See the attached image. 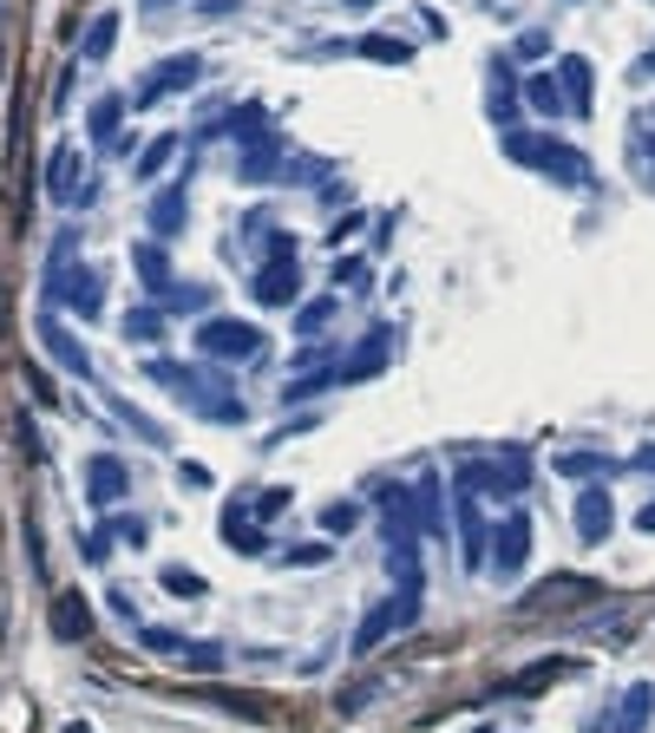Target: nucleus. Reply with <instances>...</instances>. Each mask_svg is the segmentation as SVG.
<instances>
[{
	"label": "nucleus",
	"mask_w": 655,
	"mask_h": 733,
	"mask_svg": "<svg viewBox=\"0 0 655 733\" xmlns=\"http://www.w3.org/2000/svg\"><path fill=\"white\" fill-rule=\"evenodd\" d=\"M112 47H119V13H99V20H85V33H79V60H112Z\"/></svg>",
	"instance_id": "18"
},
{
	"label": "nucleus",
	"mask_w": 655,
	"mask_h": 733,
	"mask_svg": "<svg viewBox=\"0 0 655 733\" xmlns=\"http://www.w3.org/2000/svg\"><path fill=\"white\" fill-rule=\"evenodd\" d=\"M197 354H204V361H256V354H263V328H256V321L211 314V321H197Z\"/></svg>",
	"instance_id": "3"
},
{
	"label": "nucleus",
	"mask_w": 655,
	"mask_h": 733,
	"mask_svg": "<svg viewBox=\"0 0 655 733\" xmlns=\"http://www.w3.org/2000/svg\"><path fill=\"white\" fill-rule=\"evenodd\" d=\"M557 472H564V478H577V485H590L596 472H616V458H596V452H564V458H557Z\"/></svg>",
	"instance_id": "28"
},
{
	"label": "nucleus",
	"mask_w": 655,
	"mask_h": 733,
	"mask_svg": "<svg viewBox=\"0 0 655 733\" xmlns=\"http://www.w3.org/2000/svg\"><path fill=\"white\" fill-rule=\"evenodd\" d=\"M524 105H531V112H538V118H557V112H571V99H564V79L551 73H538L531 79V85H524Z\"/></svg>",
	"instance_id": "21"
},
{
	"label": "nucleus",
	"mask_w": 655,
	"mask_h": 733,
	"mask_svg": "<svg viewBox=\"0 0 655 733\" xmlns=\"http://www.w3.org/2000/svg\"><path fill=\"white\" fill-rule=\"evenodd\" d=\"M361 53H367V60H380V66H407V60H413V47H407V40H393V33H367Z\"/></svg>",
	"instance_id": "27"
},
{
	"label": "nucleus",
	"mask_w": 655,
	"mask_h": 733,
	"mask_svg": "<svg viewBox=\"0 0 655 733\" xmlns=\"http://www.w3.org/2000/svg\"><path fill=\"white\" fill-rule=\"evenodd\" d=\"M157 386H171L197 420H211V426H236V420H249V406H243V393L223 380V373H211V366H177V361H151L145 366Z\"/></svg>",
	"instance_id": "1"
},
{
	"label": "nucleus",
	"mask_w": 655,
	"mask_h": 733,
	"mask_svg": "<svg viewBox=\"0 0 655 733\" xmlns=\"http://www.w3.org/2000/svg\"><path fill=\"white\" fill-rule=\"evenodd\" d=\"M511 53H518V60H544V53H551V33H538V27H531V33H518V47H511Z\"/></svg>",
	"instance_id": "37"
},
{
	"label": "nucleus",
	"mask_w": 655,
	"mask_h": 733,
	"mask_svg": "<svg viewBox=\"0 0 655 733\" xmlns=\"http://www.w3.org/2000/svg\"><path fill=\"white\" fill-rule=\"evenodd\" d=\"M459 537H465V564H479V550H485V512L472 505V492H459Z\"/></svg>",
	"instance_id": "23"
},
{
	"label": "nucleus",
	"mask_w": 655,
	"mask_h": 733,
	"mask_svg": "<svg viewBox=\"0 0 655 733\" xmlns=\"http://www.w3.org/2000/svg\"><path fill=\"white\" fill-rule=\"evenodd\" d=\"M145 7H171V0H145Z\"/></svg>",
	"instance_id": "46"
},
{
	"label": "nucleus",
	"mask_w": 655,
	"mask_h": 733,
	"mask_svg": "<svg viewBox=\"0 0 655 733\" xmlns=\"http://www.w3.org/2000/svg\"><path fill=\"white\" fill-rule=\"evenodd\" d=\"M132 112V99H119V92H105L99 105H92V118H85V132H92V145H112L119 138V118Z\"/></svg>",
	"instance_id": "20"
},
{
	"label": "nucleus",
	"mask_w": 655,
	"mask_h": 733,
	"mask_svg": "<svg viewBox=\"0 0 655 733\" xmlns=\"http://www.w3.org/2000/svg\"><path fill=\"white\" fill-rule=\"evenodd\" d=\"M132 269L145 276L151 289H171V262H164V249H157V242H139V249H132Z\"/></svg>",
	"instance_id": "26"
},
{
	"label": "nucleus",
	"mask_w": 655,
	"mask_h": 733,
	"mask_svg": "<svg viewBox=\"0 0 655 733\" xmlns=\"http://www.w3.org/2000/svg\"><path fill=\"white\" fill-rule=\"evenodd\" d=\"M649 171H655V145H649Z\"/></svg>",
	"instance_id": "47"
},
{
	"label": "nucleus",
	"mask_w": 655,
	"mask_h": 733,
	"mask_svg": "<svg viewBox=\"0 0 655 733\" xmlns=\"http://www.w3.org/2000/svg\"><path fill=\"white\" fill-rule=\"evenodd\" d=\"M341 7H373V0H341Z\"/></svg>",
	"instance_id": "44"
},
{
	"label": "nucleus",
	"mask_w": 655,
	"mask_h": 733,
	"mask_svg": "<svg viewBox=\"0 0 655 733\" xmlns=\"http://www.w3.org/2000/svg\"><path fill=\"white\" fill-rule=\"evenodd\" d=\"M571 668H577V661H538V668H524V674H518V688L531 694V688H544L551 674H571Z\"/></svg>",
	"instance_id": "32"
},
{
	"label": "nucleus",
	"mask_w": 655,
	"mask_h": 733,
	"mask_svg": "<svg viewBox=\"0 0 655 733\" xmlns=\"http://www.w3.org/2000/svg\"><path fill=\"white\" fill-rule=\"evenodd\" d=\"M223 544H229V550H243V557H256V550H263L256 517H249V505H236V498L223 505Z\"/></svg>",
	"instance_id": "16"
},
{
	"label": "nucleus",
	"mask_w": 655,
	"mask_h": 733,
	"mask_svg": "<svg viewBox=\"0 0 655 733\" xmlns=\"http://www.w3.org/2000/svg\"><path fill=\"white\" fill-rule=\"evenodd\" d=\"M616 530V505H610V492L603 485H583L577 492V537L583 544H603Z\"/></svg>",
	"instance_id": "12"
},
{
	"label": "nucleus",
	"mask_w": 655,
	"mask_h": 733,
	"mask_svg": "<svg viewBox=\"0 0 655 733\" xmlns=\"http://www.w3.org/2000/svg\"><path fill=\"white\" fill-rule=\"evenodd\" d=\"M157 334H164V314L157 308H132L125 314V341H157Z\"/></svg>",
	"instance_id": "30"
},
{
	"label": "nucleus",
	"mask_w": 655,
	"mask_h": 733,
	"mask_svg": "<svg viewBox=\"0 0 655 733\" xmlns=\"http://www.w3.org/2000/svg\"><path fill=\"white\" fill-rule=\"evenodd\" d=\"M249 289H256V301H263V308H289L295 295H301V269H295V242H276V256H269V262L256 269V282H249Z\"/></svg>",
	"instance_id": "7"
},
{
	"label": "nucleus",
	"mask_w": 655,
	"mask_h": 733,
	"mask_svg": "<svg viewBox=\"0 0 655 733\" xmlns=\"http://www.w3.org/2000/svg\"><path fill=\"white\" fill-rule=\"evenodd\" d=\"M112 537L139 550V544H145V537H151V524H145V517H112Z\"/></svg>",
	"instance_id": "35"
},
{
	"label": "nucleus",
	"mask_w": 655,
	"mask_h": 733,
	"mask_svg": "<svg viewBox=\"0 0 655 733\" xmlns=\"http://www.w3.org/2000/svg\"><path fill=\"white\" fill-rule=\"evenodd\" d=\"M145 649L151 655H184V636L177 629H145Z\"/></svg>",
	"instance_id": "36"
},
{
	"label": "nucleus",
	"mask_w": 655,
	"mask_h": 733,
	"mask_svg": "<svg viewBox=\"0 0 655 733\" xmlns=\"http://www.w3.org/2000/svg\"><path fill=\"white\" fill-rule=\"evenodd\" d=\"M505 151L518 164L557 177V184H590V164H583L577 145H557V138H531V132H505Z\"/></svg>",
	"instance_id": "2"
},
{
	"label": "nucleus",
	"mask_w": 655,
	"mask_h": 733,
	"mask_svg": "<svg viewBox=\"0 0 655 733\" xmlns=\"http://www.w3.org/2000/svg\"><path fill=\"white\" fill-rule=\"evenodd\" d=\"M53 636H60V642H85V636H92V602H85L79 589H60V596H53Z\"/></svg>",
	"instance_id": "13"
},
{
	"label": "nucleus",
	"mask_w": 655,
	"mask_h": 733,
	"mask_svg": "<svg viewBox=\"0 0 655 733\" xmlns=\"http://www.w3.org/2000/svg\"><path fill=\"white\" fill-rule=\"evenodd\" d=\"M636 472H655V445L649 452H636Z\"/></svg>",
	"instance_id": "43"
},
{
	"label": "nucleus",
	"mask_w": 655,
	"mask_h": 733,
	"mask_svg": "<svg viewBox=\"0 0 655 733\" xmlns=\"http://www.w3.org/2000/svg\"><path fill=\"white\" fill-rule=\"evenodd\" d=\"M636 524H643V530H649V537H655V498H649V505H643V517H636Z\"/></svg>",
	"instance_id": "42"
},
{
	"label": "nucleus",
	"mask_w": 655,
	"mask_h": 733,
	"mask_svg": "<svg viewBox=\"0 0 655 733\" xmlns=\"http://www.w3.org/2000/svg\"><path fill=\"white\" fill-rule=\"evenodd\" d=\"M197 79H204V60H197V53H177V60H164V66H151V73H145V85L132 92V112H145V105H157L164 92H191Z\"/></svg>",
	"instance_id": "8"
},
{
	"label": "nucleus",
	"mask_w": 655,
	"mask_h": 733,
	"mask_svg": "<svg viewBox=\"0 0 655 733\" xmlns=\"http://www.w3.org/2000/svg\"><path fill=\"white\" fill-rule=\"evenodd\" d=\"M40 341L53 348V361L66 366V373H92V354L79 348L73 334H66V321H60V314H40Z\"/></svg>",
	"instance_id": "15"
},
{
	"label": "nucleus",
	"mask_w": 655,
	"mask_h": 733,
	"mask_svg": "<svg viewBox=\"0 0 655 733\" xmlns=\"http://www.w3.org/2000/svg\"><path fill=\"white\" fill-rule=\"evenodd\" d=\"M177 478H184V485H191V492H204V485H211V472H204V465H197V458H184V465H177Z\"/></svg>",
	"instance_id": "41"
},
{
	"label": "nucleus",
	"mask_w": 655,
	"mask_h": 733,
	"mask_svg": "<svg viewBox=\"0 0 655 733\" xmlns=\"http://www.w3.org/2000/svg\"><path fill=\"white\" fill-rule=\"evenodd\" d=\"M643 73H655V53H649V60H643Z\"/></svg>",
	"instance_id": "45"
},
{
	"label": "nucleus",
	"mask_w": 655,
	"mask_h": 733,
	"mask_svg": "<svg viewBox=\"0 0 655 733\" xmlns=\"http://www.w3.org/2000/svg\"><path fill=\"white\" fill-rule=\"evenodd\" d=\"M649 708H655V688H649V681H636V688H630V694L616 701V733H643Z\"/></svg>",
	"instance_id": "22"
},
{
	"label": "nucleus",
	"mask_w": 655,
	"mask_h": 733,
	"mask_svg": "<svg viewBox=\"0 0 655 733\" xmlns=\"http://www.w3.org/2000/svg\"><path fill=\"white\" fill-rule=\"evenodd\" d=\"M328 314H335V301H308V308H301V334H315V328H328Z\"/></svg>",
	"instance_id": "38"
},
{
	"label": "nucleus",
	"mask_w": 655,
	"mask_h": 733,
	"mask_svg": "<svg viewBox=\"0 0 655 733\" xmlns=\"http://www.w3.org/2000/svg\"><path fill=\"white\" fill-rule=\"evenodd\" d=\"M191 217V197H184V184H171V190H157V204H151V236L164 242V236H177Z\"/></svg>",
	"instance_id": "17"
},
{
	"label": "nucleus",
	"mask_w": 655,
	"mask_h": 733,
	"mask_svg": "<svg viewBox=\"0 0 655 733\" xmlns=\"http://www.w3.org/2000/svg\"><path fill=\"white\" fill-rule=\"evenodd\" d=\"M53 282H60V295H66V308H73L79 321H92L105 308V276L99 269H60Z\"/></svg>",
	"instance_id": "11"
},
{
	"label": "nucleus",
	"mask_w": 655,
	"mask_h": 733,
	"mask_svg": "<svg viewBox=\"0 0 655 733\" xmlns=\"http://www.w3.org/2000/svg\"><path fill=\"white\" fill-rule=\"evenodd\" d=\"M79 485H85V505L112 512V505H119V498L132 492V465H125L119 452H92V458H85V478H79Z\"/></svg>",
	"instance_id": "5"
},
{
	"label": "nucleus",
	"mask_w": 655,
	"mask_h": 733,
	"mask_svg": "<svg viewBox=\"0 0 655 733\" xmlns=\"http://www.w3.org/2000/svg\"><path fill=\"white\" fill-rule=\"evenodd\" d=\"M177 145H184L177 132H164V138H151V151H145V157H139V164H132V171H139V177H157V171L171 164V151H177Z\"/></svg>",
	"instance_id": "29"
},
{
	"label": "nucleus",
	"mask_w": 655,
	"mask_h": 733,
	"mask_svg": "<svg viewBox=\"0 0 655 733\" xmlns=\"http://www.w3.org/2000/svg\"><path fill=\"white\" fill-rule=\"evenodd\" d=\"M164 589H171V596H204V577L184 570V564H171V570H164Z\"/></svg>",
	"instance_id": "33"
},
{
	"label": "nucleus",
	"mask_w": 655,
	"mask_h": 733,
	"mask_svg": "<svg viewBox=\"0 0 655 733\" xmlns=\"http://www.w3.org/2000/svg\"><path fill=\"white\" fill-rule=\"evenodd\" d=\"M590 596H596L590 577H551V584L524 589V609H564V602H590Z\"/></svg>",
	"instance_id": "14"
},
{
	"label": "nucleus",
	"mask_w": 655,
	"mask_h": 733,
	"mask_svg": "<svg viewBox=\"0 0 655 733\" xmlns=\"http://www.w3.org/2000/svg\"><path fill=\"white\" fill-rule=\"evenodd\" d=\"M557 79H564V99H571V112H590V66H583L577 53H571V60H557Z\"/></svg>",
	"instance_id": "25"
},
{
	"label": "nucleus",
	"mask_w": 655,
	"mask_h": 733,
	"mask_svg": "<svg viewBox=\"0 0 655 733\" xmlns=\"http://www.w3.org/2000/svg\"><path fill=\"white\" fill-rule=\"evenodd\" d=\"M413 517H420V537H446V505H439V478L433 472L413 485Z\"/></svg>",
	"instance_id": "19"
},
{
	"label": "nucleus",
	"mask_w": 655,
	"mask_h": 733,
	"mask_svg": "<svg viewBox=\"0 0 655 733\" xmlns=\"http://www.w3.org/2000/svg\"><path fill=\"white\" fill-rule=\"evenodd\" d=\"M47 190H53V204H66V210H79V204L92 197V184H85V164H79L73 145L53 151V164H47Z\"/></svg>",
	"instance_id": "9"
},
{
	"label": "nucleus",
	"mask_w": 655,
	"mask_h": 733,
	"mask_svg": "<svg viewBox=\"0 0 655 733\" xmlns=\"http://www.w3.org/2000/svg\"><path fill=\"white\" fill-rule=\"evenodd\" d=\"M485 99H492V105H485V112H492V125H505V132H511V118H518V85H511L505 66H492V92H485Z\"/></svg>",
	"instance_id": "24"
},
{
	"label": "nucleus",
	"mask_w": 655,
	"mask_h": 733,
	"mask_svg": "<svg viewBox=\"0 0 655 733\" xmlns=\"http://www.w3.org/2000/svg\"><path fill=\"white\" fill-rule=\"evenodd\" d=\"M119 420H125V426H139V440H145V445H164V426H157V420H145L139 406H125V400H119Z\"/></svg>",
	"instance_id": "34"
},
{
	"label": "nucleus",
	"mask_w": 655,
	"mask_h": 733,
	"mask_svg": "<svg viewBox=\"0 0 655 733\" xmlns=\"http://www.w3.org/2000/svg\"><path fill=\"white\" fill-rule=\"evenodd\" d=\"M531 485V458L524 452H499L485 465H465V492H499V498H518Z\"/></svg>",
	"instance_id": "6"
},
{
	"label": "nucleus",
	"mask_w": 655,
	"mask_h": 733,
	"mask_svg": "<svg viewBox=\"0 0 655 733\" xmlns=\"http://www.w3.org/2000/svg\"><path fill=\"white\" fill-rule=\"evenodd\" d=\"M335 282H348V289H361V282H367L361 256H348V262H335Z\"/></svg>",
	"instance_id": "40"
},
{
	"label": "nucleus",
	"mask_w": 655,
	"mask_h": 733,
	"mask_svg": "<svg viewBox=\"0 0 655 733\" xmlns=\"http://www.w3.org/2000/svg\"><path fill=\"white\" fill-rule=\"evenodd\" d=\"M184 668H223V649L197 642V649H184Z\"/></svg>",
	"instance_id": "39"
},
{
	"label": "nucleus",
	"mask_w": 655,
	"mask_h": 733,
	"mask_svg": "<svg viewBox=\"0 0 655 733\" xmlns=\"http://www.w3.org/2000/svg\"><path fill=\"white\" fill-rule=\"evenodd\" d=\"M485 557H492V577H518L524 570V557H531V517L524 512H505L492 524V537H485Z\"/></svg>",
	"instance_id": "4"
},
{
	"label": "nucleus",
	"mask_w": 655,
	"mask_h": 733,
	"mask_svg": "<svg viewBox=\"0 0 655 733\" xmlns=\"http://www.w3.org/2000/svg\"><path fill=\"white\" fill-rule=\"evenodd\" d=\"M413 616H420V596H400V602H380V609H373V616H367L361 622V636H355V649H380V642H387V636H400V629H407V622H413Z\"/></svg>",
	"instance_id": "10"
},
{
	"label": "nucleus",
	"mask_w": 655,
	"mask_h": 733,
	"mask_svg": "<svg viewBox=\"0 0 655 733\" xmlns=\"http://www.w3.org/2000/svg\"><path fill=\"white\" fill-rule=\"evenodd\" d=\"M355 524H361V505H348V498H341V505H328V512H321V530H328V537H348V530H355Z\"/></svg>",
	"instance_id": "31"
}]
</instances>
